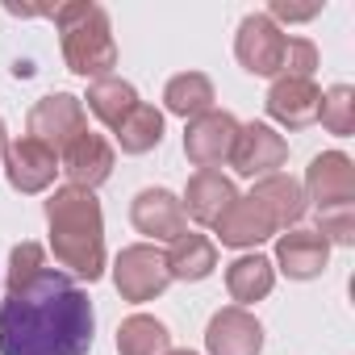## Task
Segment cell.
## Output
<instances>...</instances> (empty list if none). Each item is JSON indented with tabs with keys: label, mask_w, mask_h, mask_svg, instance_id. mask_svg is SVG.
Returning <instances> with one entry per match:
<instances>
[{
	"label": "cell",
	"mask_w": 355,
	"mask_h": 355,
	"mask_svg": "<svg viewBox=\"0 0 355 355\" xmlns=\"http://www.w3.org/2000/svg\"><path fill=\"white\" fill-rule=\"evenodd\" d=\"M92 338L96 309L80 280L51 268L38 243H17L0 301V355H88Z\"/></svg>",
	"instance_id": "cell-1"
},
{
	"label": "cell",
	"mask_w": 355,
	"mask_h": 355,
	"mask_svg": "<svg viewBox=\"0 0 355 355\" xmlns=\"http://www.w3.org/2000/svg\"><path fill=\"white\" fill-rule=\"evenodd\" d=\"M5 150H9V130H5V121H0V163H5Z\"/></svg>",
	"instance_id": "cell-29"
},
{
	"label": "cell",
	"mask_w": 355,
	"mask_h": 355,
	"mask_svg": "<svg viewBox=\"0 0 355 355\" xmlns=\"http://www.w3.org/2000/svg\"><path fill=\"white\" fill-rule=\"evenodd\" d=\"M214 268H218V247H214V239H205V234H180L171 243V251H167V276L171 280H184V284H197V280H205V276H214Z\"/></svg>",
	"instance_id": "cell-19"
},
{
	"label": "cell",
	"mask_w": 355,
	"mask_h": 355,
	"mask_svg": "<svg viewBox=\"0 0 355 355\" xmlns=\"http://www.w3.org/2000/svg\"><path fill=\"white\" fill-rule=\"evenodd\" d=\"M167 355H197V351H167Z\"/></svg>",
	"instance_id": "cell-30"
},
{
	"label": "cell",
	"mask_w": 355,
	"mask_h": 355,
	"mask_svg": "<svg viewBox=\"0 0 355 355\" xmlns=\"http://www.w3.org/2000/svg\"><path fill=\"white\" fill-rule=\"evenodd\" d=\"M234 138H239V117L226 109H205L184 130V155L197 171H218L230 159Z\"/></svg>",
	"instance_id": "cell-5"
},
{
	"label": "cell",
	"mask_w": 355,
	"mask_h": 355,
	"mask_svg": "<svg viewBox=\"0 0 355 355\" xmlns=\"http://www.w3.org/2000/svg\"><path fill=\"white\" fill-rule=\"evenodd\" d=\"M30 138H38L42 146H51L55 155L71 142V138H80L84 130H88V121H84V101L80 96H71V92H51V96H42L34 109H30Z\"/></svg>",
	"instance_id": "cell-7"
},
{
	"label": "cell",
	"mask_w": 355,
	"mask_h": 355,
	"mask_svg": "<svg viewBox=\"0 0 355 355\" xmlns=\"http://www.w3.org/2000/svg\"><path fill=\"white\" fill-rule=\"evenodd\" d=\"M214 230H218V243H222V247H234V251L259 247L263 239L276 234V226L268 222V214H263L251 197H234V205L214 222Z\"/></svg>",
	"instance_id": "cell-18"
},
{
	"label": "cell",
	"mask_w": 355,
	"mask_h": 355,
	"mask_svg": "<svg viewBox=\"0 0 355 355\" xmlns=\"http://www.w3.org/2000/svg\"><path fill=\"white\" fill-rule=\"evenodd\" d=\"M113 138H117V146H121L125 155H146V150H155V146L163 142V113H159L155 105L138 101L134 113L113 130Z\"/></svg>",
	"instance_id": "cell-24"
},
{
	"label": "cell",
	"mask_w": 355,
	"mask_h": 355,
	"mask_svg": "<svg viewBox=\"0 0 355 355\" xmlns=\"http://www.w3.org/2000/svg\"><path fill=\"white\" fill-rule=\"evenodd\" d=\"M288 163V142L268 125V121H251V125H239V138H234V150H230V167L247 180H263V175H276V167Z\"/></svg>",
	"instance_id": "cell-8"
},
{
	"label": "cell",
	"mask_w": 355,
	"mask_h": 355,
	"mask_svg": "<svg viewBox=\"0 0 355 355\" xmlns=\"http://www.w3.org/2000/svg\"><path fill=\"white\" fill-rule=\"evenodd\" d=\"M234 55L251 76H280L284 63V34L268 13H247L234 38Z\"/></svg>",
	"instance_id": "cell-10"
},
{
	"label": "cell",
	"mask_w": 355,
	"mask_h": 355,
	"mask_svg": "<svg viewBox=\"0 0 355 355\" xmlns=\"http://www.w3.org/2000/svg\"><path fill=\"white\" fill-rule=\"evenodd\" d=\"M318 121H322L334 138L355 134V88H351V84H334L330 92H322V101H318Z\"/></svg>",
	"instance_id": "cell-25"
},
{
	"label": "cell",
	"mask_w": 355,
	"mask_h": 355,
	"mask_svg": "<svg viewBox=\"0 0 355 355\" xmlns=\"http://www.w3.org/2000/svg\"><path fill=\"white\" fill-rule=\"evenodd\" d=\"M305 201H313L318 209H334V205H355V163L343 150H322L309 159L305 167Z\"/></svg>",
	"instance_id": "cell-6"
},
{
	"label": "cell",
	"mask_w": 355,
	"mask_h": 355,
	"mask_svg": "<svg viewBox=\"0 0 355 355\" xmlns=\"http://www.w3.org/2000/svg\"><path fill=\"white\" fill-rule=\"evenodd\" d=\"M234 197H239V189H234L230 175H222V171H193L180 205H184V218H193L197 226H214L234 205Z\"/></svg>",
	"instance_id": "cell-16"
},
{
	"label": "cell",
	"mask_w": 355,
	"mask_h": 355,
	"mask_svg": "<svg viewBox=\"0 0 355 355\" xmlns=\"http://www.w3.org/2000/svg\"><path fill=\"white\" fill-rule=\"evenodd\" d=\"M318 234L326 243L351 247L355 243V205H334V209H318Z\"/></svg>",
	"instance_id": "cell-27"
},
{
	"label": "cell",
	"mask_w": 355,
	"mask_h": 355,
	"mask_svg": "<svg viewBox=\"0 0 355 355\" xmlns=\"http://www.w3.org/2000/svg\"><path fill=\"white\" fill-rule=\"evenodd\" d=\"M322 13V5H313V9H293V5H284V0H276V5H272V21L280 17V21H309V17H318Z\"/></svg>",
	"instance_id": "cell-28"
},
{
	"label": "cell",
	"mask_w": 355,
	"mask_h": 355,
	"mask_svg": "<svg viewBox=\"0 0 355 355\" xmlns=\"http://www.w3.org/2000/svg\"><path fill=\"white\" fill-rule=\"evenodd\" d=\"M251 201L268 214V222L276 226V234H280V230H288V226H297V222L305 218V209H309L305 189L293 180V175H284V171L263 175V180L255 184V193H251Z\"/></svg>",
	"instance_id": "cell-17"
},
{
	"label": "cell",
	"mask_w": 355,
	"mask_h": 355,
	"mask_svg": "<svg viewBox=\"0 0 355 355\" xmlns=\"http://www.w3.org/2000/svg\"><path fill=\"white\" fill-rule=\"evenodd\" d=\"M318 84L313 80H288V76H276V84L268 88V117L280 121L284 130H305L318 121Z\"/></svg>",
	"instance_id": "cell-14"
},
{
	"label": "cell",
	"mask_w": 355,
	"mask_h": 355,
	"mask_svg": "<svg viewBox=\"0 0 355 355\" xmlns=\"http://www.w3.org/2000/svg\"><path fill=\"white\" fill-rule=\"evenodd\" d=\"M88 109L109 125V130H117L130 113H134V105H138V92H134V84H125L121 76H105V80H92L88 84Z\"/></svg>",
	"instance_id": "cell-22"
},
{
	"label": "cell",
	"mask_w": 355,
	"mask_h": 355,
	"mask_svg": "<svg viewBox=\"0 0 355 355\" xmlns=\"http://www.w3.org/2000/svg\"><path fill=\"white\" fill-rule=\"evenodd\" d=\"M326 259H330V243L318 234V230H288L276 239V263L288 280H313L326 272Z\"/></svg>",
	"instance_id": "cell-15"
},
{
	"label": "cell",
	"mask_w": 355,
	"mask_h": 355,
	"mask_svg": "<svg viewBox=\"0 0 355 355\" xmlns=\"http://www.w3.org/2000/svg\"><path fill=\"white\" fill-rule=\"evenodd\" d=\"M55 30H59V46L63 59L76 76L84 80H105L117 67V42H113V26L109 13L96 0H67V5L51 9Z\"/></svg>",
	"instance_id": "cell-3"
},
{
	"label": "cell",
	"mask_w": 355,
	"mask_h": 355,
	"mask_svg": "<svg viewBox=\"0 0 355 355\" xmlns=\"http://www.w3.org/2000/svg\"><path fill=\"white\" fill-rule=\"evenodd\" d=\"M5 175H9V184L21 193V197H34V193H46L55 184V175H59V155L51 146H42L38 138H17L9 142L5 150Z\"/></svg>",
	"instance_id": "cell-9"
},
{
	"label": "cell",
	"mask_w": 355,
	"mask_h": 355,
	"mask_svg": "<svg viewBox=\"0 0 355 355\" xmlns=\"http://www.w3.org/2000/svg\"><path fill=\"white\" fill-rule=\"evenodd\" d=\"M205 351L209 355H259L263 351V326L251 309L226 305L205 326Z\"/></svg>",
	"instance_id": "cell-11"
},
{
	"label": "cell",
	"mask_w": 355,
	"mask_h": 355,
	"mask_svg": "<svg viewBox=\"0 0 355 355\" xmlns=\"http://www.w3.org/2000/svg\"><path fill=\"white\" fill-rule=\"evenodd\" d=\"M113 284H117L121 301H134V305L155 301V297L171 284V276H167V255H163L159 247H150V243L125 247V251L117 255V263H113Z\"/></svg>",
	"instance_id": "cell-4"
},
{
	"label": "cell",
	"mask_w": 355,
	"mask_h": 355,
	"mask_svg": "<svg viewBox=\"0 0 355 355\" xmlns=\"http://www.w3.org/2000/svg\"><path fill=\"white\" fill-rule=\"evenodd\" d=\"M117 351L121 355H167L171 351V334L159 318L150 313H130L117 326Z\"/></svg>",
	"instance_id": "cell-23"
},
{
	"label": "cell",
	"mask_w": 355,
	"mask_h": 355,
	"mask_svg": "<svg viewBox=\"0 0 355 355\" xmlns=\"http://www.w3.org/2000/svg\"><path fill=\"white\" fill-rule=\"evenodd\" d=\"M46 226H51V251L55 263L67 268L76 280H101L105 276V214L96 193L63 184L46 201Z\"/></svg>",
	"instance_id": "cell-2"
},
{
	"label": "cell",
	"mask_w": 355,
	"mask_h": 355,
	"mask_svg": "<svg viewBox=\"0 0 355 355\" xmlns=\"http://www.w3.org/2000/svg\"><path fill=\"white\" fill-rule=\"evenodd\" d=\"M313 71H318V46L309 38H284L280 76H288V80H313Z\"/></svg>",
	"instance_id": "cell-26"
},
{
	"label": "cell",
	"mask_w": 355,
	"mask_h": 355,
	"mask_svg": "<svg viewBox=\"0 0 355 355\" xmlns=\"http://www.w3.org/2000/svg\"><path fill=\"white\" fill-rule=\"evenodd\" d=\"M130 222L138 234L155 239V243H175L184 230H189V218H184V205L175 193L167 189H142L130 205Z\"/></svg>",
	"instance_id": "cell-12"
},
{
	"label": "cell",
	"mask_w": 355,
	"mask_h": 355,
	"mask_svg": "<svg viewBox=\"0 0 355 355\" xmlns=\"http://www.w3.org/2000/svg\"><path fill=\"white\" fill-rule=\"evenodd\" d=\"M226 288H230V297H234L243 309L255 305V301H263V297L276 288V268H272V259L259 255V251L239 255V259L226 268Z\"/></svg>",
	"instance_id": "cell-20"
},
{
	"label": "cell",
	"mask_w": 355,
	"mask_h": 355,
	"mask_svg": "<svg viewBox=\"0 0 355 355\" xmlns=\"http://www.w3.org/2000/svg\"><path fill=\"white\" fill-rule=\"evenodd\" d=\"M163 105H167V113L193 121L205 109H214V80L205 71H180V76H171L167 88H163Z\"/></svg>",
	"instance_id": "cell-21"
},
{
	"label": "cell",
	"mask_w": 355,
	"mask_h": 355,
	"mask_svg": "<svg viewBox=\"0 0 355 355\" xmlns=\"http://www.w3.org/2000/svg\"><path fill=\"white\" fill-rule=\"evenodd\" d=\"M59 171H67V180L76 189H96L113 175V146L96 134V130H84L80 138H71L63 150H59Z\"/></svg>",
	"instance_id": "cell-13"
}]
</instances>
